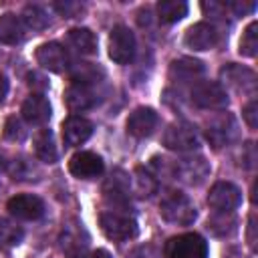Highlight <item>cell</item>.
I'll use <instances>...</instances> for the list:
<instances>
[{"label":"cell","mask_w":258,"mask_h":258,"mask_svg":"<svg viewBox=\"0 0 258 258\" xmlns=\"http://www.w3.org/2000/svg\"><path fill=\"white\" fill-rule=\"evenodd\" d=\"M22 22L26 28H32V30H44L48 24H50V14L44 6H38V4H28L22 12Z\"/></svg>","instance_id":"4316f807"},{"label":"cell","mask_w":258,"mask_h":258,"mask_svg":"<svg viewBox=\"0 0 258 258\" xmlns=\"http://www.w3.org/2000/svg\"><path fill=\"white\" fill-rule=\"evenodd\" d=\"M258 52V22L252 20L240 38V54L244 56H256Z\"/></svg>","instance_id":"4dcf8cb0"},{"label":"cell","mask_w":258,"mask_h":258,"mask_svg":"<svg viewBox=\"0 0 258 258\" xmlns=\"http://www.w3.org/2000/svg\"><path fill=\"white\" fill-rule=\"evenodd\" d=\"M202 10L208 14V16H214V18H220V16H224V10H226V6L224 4H218V2H202Z\"/></svg>","instance_id":"f35d334b"},{"label":"cell","mask_w":258,"mask_h":258,"mask_svg":"<svg viewBox=\"0 0 258 258\" xmlns=\"http://www.w3.org/2000/svg\"><path fill=\"white\" fill-rule=\"evenodd\" d=\"M159 214L165 222L175 226H189L198 218L194 202L181 191H167L159 202Z\"/></svg>","instance_id":"6da1fadb"},{"label":"cell","mask_w":258,"mask_h":258,"mask_svg":"<svg viewBox=\"0 0 258 258\" xmlns=\"http://www.w3.org/2000/svg\"><path fill=\"white\" fill-rule=\"evenodd\" d=\"M129 189L133 191L135 198L145 200V198H151L157 191V181L143 167H135L133 169V175L129 177Z\"/></svg>","instance_id":"603a6c76"},{"label":"cell","mask_w":258,"mask_h":258,"mask_svg":"<svg viewBox=\"0 0 258 258\" xmlns=\"http://www.w3.org/2000/svg\"><path fill=\"white\" fill-rule=\"evenodd\" d=\"M189 99L196 107L200 109H224L228 107V95H226V89L218 83H212V81H202V83H196L189 91Z\"/></svg>","instance_id":"8992f818"},{"label":"cell","mask_w":258,"mask_h":258,"mask_svg":"<svg viewBox=\"0 0 258 258\" xmlns=\"http://www.w3.org/2000/svg\"><path fill=\"white\" fill-rule=\"evenodd\" d=\"M58 242H60L62 252H67V256L73 258V256L85 254V250H87V246H89V234H87V230L83 228L81 222L73 220V222H69V224L62 228Z\"/></svg>","instance_id":"5bb4252c"},{"label":"cell","mask_w":258,"mask_h":258,"mask_svg":"<svg viewBox=\"0 0 258 258\" xmlns=\"http://www.w3.org/2000/svg\"><path fill=\"white\" fill-rule=\"evenodd\" d=\"M26 26L20 16L6 12L0 16V42L2 44H18L24 40Z\"/></svg>","instance_id":"7402d4cb"},{"label":"cell","mask_w":258,"mask_h":258,"mask_svg":"<svg viewBox=\"0 0 258 258\" xmlns=\"http://www.w3.org/2000/svg\"><path fill=\"white\" fill-rule=\"evenodd\" d=\"M101 77H105V71L93 62H77L71 69V79L75 83H81V85H93Z\"/></svg>","instance_id":"83f0119b"},{"label":"cell","mask_w":258,"mask_h":258,"mask_svg":"<svg viewBox=\"0 0 258 258\" xmlns=\"http://www.w3.org/2000/svg\"><path fill=\"white\" fill-rule=\"evenodd\" d=\"M155 10H157V18L163 24H173L187 14V4L183 0H159Z\"/></svg>","instance_id":"484cf974"},{"label":"cell","mask_w":258,"mask_h":258,"mask_svg":"<svg viewBox=\"0 0 258 258\" xmlns=\"http://www.w3.org/2000/svg\"><path fill=\"white\" fill-rule=\"evenodd\" d=\"M208 230L214 236H230L236 230V218L232 212H216V216L208 220Z\"/></svg>","instance_id":"f1b7e54d"},{"label":"cell","mask_w":258,"mask_h":258,"mask_svg":"<svg viewBox=\"0 0 258 258\" xmlns=\"http://www.w3.org/2000/svg\"><path fill=\"white\" fill-rule=\"evenodd\" d=\"M56 10L62 14V16H67V18H73L75 14H79V12H83V4H79V2H60V4H56Z\"/></svg>","instance_id":"8d00e7d4"},{"label":"cell","mask_w":258,"mask_h":258,"mask_svg":"<svg viewBox=\"0 0 258 258\" xmlns=\"http://www.w3.org/2000/svg\"><path fill=\"white\" fill-rule=\"evenodd\" d=\"M242 202V191L230 181H218L208 194V206L216 212H234Z\"/></svg>","instance_id":"30bf717a"},{"label":"cell","mask_w":258,"mask_h":258,"mask_svg":"<svg viewBox=\"0 0 258 258\" xmlns=\"http://www.w3.org/2000/svg\"><path fill=\"white\" fill-rule=\"evenodd\" d=\"M206 67L202 60L198 58H189V56H181V58H175L171 60L169 64V79L173 81H179V83H189V81H196L204 75Z\"/></svg>","instance_id":"44dd1931"},{"label":"cell","mask_w":258,"mask_h":258,"mask_svg":"<svg viewBox=\"0 0 258 258\" xmlns=\"http://www.w3.org/2000/svg\"><path fill=\"white\" fill-rule=\"evenodd\" d=\"M20 113H22L24 121L30 125H46L52 115V109H50L48 99L42 93H34L22 103Z\"/></svg>","instance_id":"ffe728a7"},{"label":"cell","mask_w":258,"mask_h":258,"mask_svg":"<svg viewBox=\"0 0 258 258\" xmlns=\"http://www.w3.org/2000/svg\"><path fill=\"white\" fill-rule=\"evenodd\" d=\"M6 95H8V79H6V75L0 71V103L6 99Z\"/></svg>","instance_id":"b9f144b4"},{"label":"cell","mask_w":258,"mask_h":258,"mask_svg":"<svg viewBox=\"0 0 258 258\" xmlns=\"http://www.w3.org/2000/svg\"><path fill=\"white\" fill-rule=\"evenodd\" d=\"M99 103L97 93L93 91L91 85H81V83H73L67 91H64V105L69 107V111L73 113H85L89 109H93Z\"/></svg>","instance_id":"ac0fdd59"},{"label":"cell","mask_w":258,"mask_h":258,"mask_svg":"<svg viewBox=\"0 0 258 258\" xmlns=\"http://www.w3.org/2000/svg\"><path fill=\"white\" fill-rule=\"evenodd\" d=\"M157 123H159V117L151 107H137L127 117V133L137 139H143L155 131Z\"/></svg>","instance_id":"e0dca14e"},{"label":"cell","mask_w":258,"mask_h":258,"mask_svg":"<svg viewBox=\"0 0 258 258\" xmlns=\"http://www.w3.org/2000/svg\"><path fill=\"white\" fill-rule=\"evenodd\" d=\"M99 226H101L103 234L115 242H127L139 234L137 222L127 212H113V210L103 212L99 216Z\"/></svg>","instance_id":"7a4b0ae2"},{"label":"cell","mask_w":258,"mask_h":258,"mask_svg":"<svg viewBox=\"0 0 258 258\" xmlns=\"http://www.w3.org/2000/svg\"><path fill=\"white\" fill-rule=\"evenodd\" d=\"M34 153L44 163H54L58 159V149L54 145V135L50 129H40L34 135Z\"/></svg>","instance_id":"cb8c5ba5"},{"label":"cell","mask_w":258,"mask_h":258,"mask_svg":"<svg viewBox=\"0 0 258 258\" xmlns=\"http://www.w3.org/2000/svg\"><path fill=\"white\" fill-rule=\"evenodd\" d=\"M173 175L187 185H200L210 175V163L202 155H187L173 163Z\"/></svg>","instance_id":"52a82bcc"},{"label":"cell","mask_w":258,"mask_h":258,"mask_svg":"<svg viewBox=\"0 0 258 258\" xmlns=\"http://www.w3.org/2000/svg\"><path fill=\"white\" fill-rule=\"evenodd\" d=\"M163 254L165 258H206L208 242L196 232L179 234L165 242Z\"/></svg>","instance_id":"3957f363"},{"label":"cell","mask_w":258,"mask_h":258,"mask_svg":"<svg viewBox=\"0 0 258 258\" xmlns=\"http://www.w3.org/2000/svg\"><path fill=\"white\" fill-rule=\"evenodd\" d=\"M135 54V34L129 26L117 24L109 34V58L117 64H127Z\"/></svg>","instance_id":"5b68a950"},{"label":"cell","mask_w":258,"mask_h":258,"mask_svg":"<svg viewBox=\"0 0 258 258\" xmlns=\"http://www.w3.org/2000/svg\"><path fill=\"white\" fill-rule=\"evenodd\" d=\"M67 38H69V44L81 54H95L97 52V36L89 28H71Z\"/></svg>","instance_id":"d4e9b609"},{"label":"cell","mask_w":258,"mask_h":258,"mask_svg":"<svg viewBox=\"0 0 258 258\" xmlns=\"http://www.w3.org/2000/svg\"><path fill=\"white\" fill-rule=\"evenodd\" d=\"M60 129H62V141L69 147H77L93 135V123L81 115H71L69 119H64Z\"/></svg>","instance_id":"d6986e66"},{"label":"cell","mask_w":258,"mask_h":258,"mask_svg":"<svg viewBox=\"0 0 258 258\" xmlns=\"http://www.w3.org/2000/svg\"><path fill=\"white\" fill-rule=\"evenodd\" d=\"M8 171H10L12 179H20V181H30V179H34L32 175L38 173L28 159H14L8 167Z\"/></svg>","instance_id":"1f68e13d"},{"label":"cell","mask_w":258,"mask_h":258,"mask_svg":"<svg viewBox=\"0 0 258 258\" xmlns=\"http://www.w3.org/2000/svg\"><path fill=\"white\" fill-rule=\"evenodd\" d=\"M206 139L214 149H222L238 139V123L230 113H220L206 123Z\"/></svg>","instance_id":"277c9868"},{"label":"cell","mask_w":258,"mask_h":258,"mask_svg":"<svg viewBox=\"0 0 258 258\" xmlns=\"http://www.w3.org/2000/svg\"><path fill=\"white\" fill-rule=\"evenodd\" d=\"M28 85H30L32 89H40V91H44V89L48 87V83L44 81V77L38 75V73H30V75H28Z\"/></svg>","instance_id":"ab89813d"},{"label":"cell","mask_w":258,"mask_h":258,"mask_svg":"<svg viewBox=\"0 0 258 258\" xmlns=\"http://www.w3.org/2000/svg\"><path fill=\"white\" fill-rule=\"evenodd\" d=\"M36 62L52 73H62L69 67L67 48L58 42H44L36 48Z\"/></svg>","instance_id":"2e32d148"},{"label":"cell","mask_w":258,"mask_h":258,"mask_svg":"<svg viewBox=\"0 0 258 258\" xmlns=\"http://www.w3.org/2000/svg\"><path fill=\"white\" fill-rule=\"evenodd\" d=\"M220 79L226 87H230L238 93H254V89H256V73L248 67L236 64V62L222 67Z\"/></svg>","instance_id":"8fae6325"},{"label":"cell","mask_w":258,"mask_h":258,"mask_svg":"<svg viewBox=\"0 0 258 258\" xmlns=\"http://www.w3.org/2000/svg\"><path fill=\"white\" fill-rule=\"evenodd\" d=\"M248 244L250 248L256 246V216L250 214V220H248Z\"/></svg>","instance_id":"60d3db41"},{"label":"cell","mask_w":258,"mask_h":258,"mask_svg":"<svg viewBox=\"0 0 258 258\" xmlns=\"http://www.w3.org/2000/svg\"><path fill=\"white\" fill-rule=\"evenodd\" d=\"M8 212L18 220H38L44 214V202L34 194H18L8 200Z\"/></svg>","instance_id":"7c38bea8"},{"label":"cell","mask_w":258,"mask_h":258,"mask_svg":"<svg viewBox=\"0 0 258 258\" xmlns=\"http://www.w3.org/2000/svg\"><path fill=\"white\" fill-rule=\"evenodd\" d=\"M24 238V232L20 226H16L10 220L0 218V248H12L18 246Z\"/></svg>","instance_id":"f546056e"},{"label":"cell","mask_w":258,"mask_h":258,"mask_svg":"<svg viewBox=\"0 0 258 258\" xmlns=\"http://www.w3.org/2000/svg\"><path fill=\"white\" fill-rule=\"evenodd\" d=\"M127 258H161V252L153 246V244H141L137 248H133Z\"/></svg>","instance_id":"836d02e7"},{"label":"cell","mask_w":258,"mask_h":258,"mask_svg":"<svg viewBox=\"0 0 258 258\" xmlns=\"http://www.w3.org/2000/svg\"><path fill=\"white\" fill-rule=\"evenodd\" d=\"M4 137H6L8 141H22V139L26 137V129L22 127L20 119H16V117H8V119H6Z\"/></svg>","instance_id":"d6a6232c"},{"label":"cell","mask_w":258,"mask_h":258,"mask_svg":"<svg viewBox=\"0 0 258 258\" xmlns=\"http://www.w3.org/2000/svg\"><path fill=\"white\" fill-rule=\"evenodd\" d=\"M103 169L105 165H103L101 155L93 151H79L69 161V171L79 179H95L103 173Z\"/></svg>","instance_id":"4fadbf2b"},{"label":"cell","mask_w":258,"mask_h":258,"mask_svg":"<svg viewBox=\"0 0 258 258\" xmlns=\"http://www.w3.org/2000/svg\"><path fill=\"white\" fill-rule=\"evenodd\" d=\"M163 145L171 151L187 153L200 147V137L196 129L187 123H171L163 133Z\"/></svg>","instance_id":"ba28073f"},{"label":"cell","mask_w":258,"mask_h":258,"mask_svg":"<svg viewBox=\"0 0 258 258\" xmlns=\"http://www.w3.org/2000/svg\"><path fill=\"white\" fill-rule=\"evenodd\" d=\"M87 258H113L107 250H103V248H99V250H95V252H91V254H87Z\"/></svg>","instance_id":"7bdbcfd3"},{"label":"cell","mask_w":258,"mask_h":258,"mask_svg":"<svg viewBox=\"0 0 258 258\" xmlns=\"http://www.w3.org/2000/svg\"><path fill=\"white\" fill-rule=\"evenodd\" d=\"M218 40H220L218 30L210 22H196L194 26L187 28V32L183 36L185 46L191 50H210L218 44Z\"/></svg>","instance_id":"9a60e30c"},{"label":"cell","mask_w":258,"mask_h":258,"mask_svg":"<svg viewBox=\"0 0 258 258\" xmlns=\"http://www.w3.org/2000/svg\"><path fill=\"white\" fill-rule=\"evenodd\" d=\"M103 194H105V202L113 206V212H125L129 208V198H131L129 175L121 169L113 171L103 187Z\"/></svg>","instance_id":"9c48e42d"},{"label":"cell","mask_w":258,"mask_h":258,"mask_svg":"<svg viewBox=\"0 0 258 258\" xmlns=\"http://www.w3.org/2000/svg\"><path fill=\"white\" fill-rule=\"evenodd\" d=\"M242 117H244V121L248 123V127H250V129H256V127H258V105H256V101H254V99L244 107Z\"/></svg>","instance_id":"e575fe53"},{"label":"cell","mask_w":258,"mask_h":258,"mask_svg":"<svg viewBox=\"0 0 258 258\" xmlns=\"http://www.w3.org/2000/svg\"><path fill=\"white\" fill-rule=\"evenodd\" d=\"M254 163H256V149H254V143L248 141L242 145V167L252 169Z\"/></svg>","instance_id":"d590c367"},{"label":"cell","mask_w":258,"mask_h":258,"mask_svg":"<svg viewBox=\"0 0 258 258\" xmlns=\"http://www.w3.org/2000/svg\"><path fill=\"white\" fill-rule=\"evenodd\" d=\"M228 6L232 8V12H234L236 16H244V14H248V12H254L256 2H230Z\"/></svg>","instance_id":"74e56055"}]
</instances>
